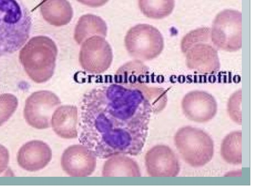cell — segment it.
Segmentation results:
<instances>
[{"label":"cell","mask_w":259,"mask_h":194,"mask_svg":"<svg viewBox=\"0 0 259 194\" xmlns=\"http://www.w3.org/2000/svg\"><path fill=\"white\" fill-rule=\"evenodd\" d=\"M166 99L163 88L142 82H116L92 88L79 104V143L99 159L139 155L146 142L151 113Z\"/></svg>","instance_id":"1"},{"label":"cell","mask_w":259,"mask_h":194,"mask_svg":"<svg viewBox=\"0 0 259 194\" xmlns=\"http://www.w3.org/2000/svg\"><path fill=\"white\" fill-rule=\"evenodd\" d=\"M31 25L22 0H0V57L19 50L29 38Z\"/></svg>","instance_id":"2"},{"label":"cell","mask_w":259,"mask_h":194,"mask_svg":"<svg viewBox=\"0 0 259 194\" xmlns=\"http://www.w3.org/2000/svg\"><path fill=\"white\" fill-rule=\"evenodd\" d=\"M58 52L52 39L47 36H36L21 50L19 60L32 80L37 83H44L54 74Z\"/></svg>","instance_id":"3"},{"label":"cell","mask_w":259,"mask_h":194,"mask_svg":"<svg viewBox=\"0 0 259 194\" xmlns=\"http://www.w3.org/2000/svg\"><path fill=\"white\" fill-rule=\"evenodd\" d=\"M181 48L189 69L202 74H213L219 70L217 48L211 41L209 27L189 32L182 39Z\"/></svg>","instance_id":"4"},{"label":"cell","mask_w":259,"mask_h":194,"mask_svg":"<svg viewBox=\"0 0 259 194\" xmlns=\"http://www.w3.org/2000/svg\"><path fill=\"white\" fill-rule=\"evenodd\" d=\"M124 42L128 54L142 61L157 58L164 48L161 32L148 24H139L131 27L126 33Z\"/></svg>","instance_id":"5"},{"label":"cell","mask_w":259,"mask_h":194,"mask_svg":"<svg viewBox=\"0 0 259 194\" xmlns=\"http://www.w3.org/2000/svg\"><path fill=\"white\" fill-rule=\"evenodd\" d=\"M210 37L218 49L233 52L242 47V14L238 11L226 9L214 19Z\"/></svg>","instance_id":"6"},{"label":"cell","mask_w":259,"mask_h":194,"mask_svg":"<svg viewBox=\"0 0 259 194\" xmlns=\"http://www.w3.org/2000/svg\"><path fill=\"white\" fill-rule=\"evenodd\" d=\"M80 45L78 60L83 70L90 74H99L109 69L112 62L113 53L105 37L93 36Z\"/></svg>","instance_id":"7"},{"label":"cell","mask_w":259,"mask_h":194,"mask_svg":"<svg viewBox=\"0 0 259 194\" xmlns=\"http://www.w3.org/2000/svg\"><path fill=\"white\" fill-rule=\"evenodd\" d=\"M61 100L54 92L39 90L32 93L26 100L24 116L31 126L42 129L51 127V119Z\"/></svg>","instance_id":"8"},{"label":"cell","mask_w":259,"mask_h":194,"mask_svg":"<svg viewBox=\"0 0 259 194\" xmlns=\"http://www.w3.org/2000/svg\"><path fill=\"white\" fill-rule=\"evenodd\" d=\"M61 165L69 176L75 177L89 176L95 171L97 157L82 144L70 146L62 153Z\"/></svg>","instance_id":"9"},{"label":"cell","mask_w":259,"mask_h":194,"mask_svg":"<svg viewBox=\"0 0 259 194\" xmlns=\"http://www.w3.org/2000/svg\"><path fill=\"white\" fill-rule=\"evenodd\" d=\"M52 157L51 149L46 143L38 140L26 142L19 150L18 164L29 171H36L45 168Z\"/></svg>","instance_id":"10"},{"label":"cell","mask_w":259,"mask_h":194,"mask_svg":"<svg viewBox=\"0 0 259 194\" xmlns=\"http://www.w3.org/2000/svg\"><path fill=\"white\" fill-rule=\"evenodd\" d=\"M79 111L74 105L59 106L51 119V127L56 134L65 139H73L78 135Z\"/></svg>","instance_id":"11"},{"label":"cell","mask_w":259,"mask_h":194,"mask_svg":"<svg viewBox=\"0 0 259 194\" xmlns=\"http://www.w3.org/2000/svg\"><path fill=\"white\" fill-rule=\"evenodd\" d=\"M40 11L44 20L56 27L68 24L73 16L72 7L67 0H42Z\"/></svg>","instance_id":"12"},{"label":"cell","mask_w":259,"mask_h":194,"mask_svg":"<svg viewBox=\"0 0 259 194\" xmlns=\"http://www.w3.org/2000/svg\"><path fill=\"white\" fill-rule=\"evenodd\" d=\"M107 34V26L105 21L98 16L87 14L78 19L74 28L73 38L80 45L91 36L98 35L106 37Z\"/></svg>","instance_id":"13"},{"label":"cell","mask_w":259,"mask_h":194,"mask_svg":"<svg viewBox=\"0 0 259 194\" xmlns=\"http://www.w3.org/2000/svg\"><path fill=\"white\" fill-rule=\"evenodd\" d=\"M137 163L125 155H117L107 158L102 169L104 177H140Z\"/></svg>","instance_id":"14"},{"label":"cell","mask_w":259,"mask_h":194,"mask_svg":"<svg viewBox=\"0 0 259 194\" xmlns=\"http://www.w3.org/2000/svg\"><path fill=\"white\" fill-rule=\"evenodd\" d=\"M175 0H138L139 8L147 17L161 19L168 16L175 8Z\"/></svg>","instance_id":"15"},{"label":"cell","mask_w":259,"mask_h":194,"mask_svg":"<svg viewBox=\"0 0 259 194\" xmlns=\"http://www.w3.org/2000/svg\"><path fill=\"white\" fill-rule=\"evenodd\" d=\"M148 73L149 68L143 62L136 59L126 63L118 68L115 74L116 82H141L140 78Z\"/></svg>","instance_id":"16"},{"label":"cell","mask_w":259,"mask_h":194,"mask_svg":"<svg viewBox=\"0 0 259 194\" xmlns=\"http://www.w3.org/2000/svg\"><path fill=\"white\" fill-rule=\"evenodd\" d=\"M17 98L11 93L0 94V126L7 121L16 111Z\"/></svg>","instance_id":"17"},{"label":"cell","mask_w":259,"mask_h":194,"mask_svg":"<svg viewBox=\"0 0 259 194\" xmlns=\"http://www.w3.org/2000/svg\"><path fill=\"white\" fill-rule=\"evenodd\" d=\"M9 160V154L6 148L0 144V174L7 168Z\"/></svg>","instance_id":"18"},{"label":"cell","mask_w":259,"mask_h":194,"mask_svg":"<svg viewBox=\"0 0 259 194\" xmlns=\"http://www.w3.org/2000/svg\"><path fill=\"white\" fill-rule=\"evenodd\" d=\"M78 2L92 8H98L106 4L109 0H76Z\"/></svg>","instance_id":"19"}]
</instances>
